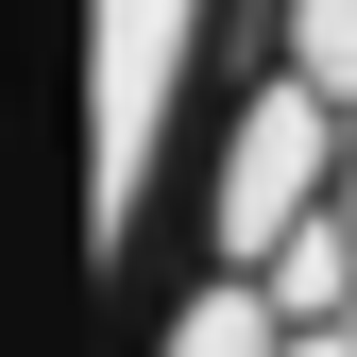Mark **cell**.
Instances as JSON below:
<instances>
[{
    "instance_id": "obj_2",
    "label": "cell",
    "mask_w": 357,
    "mask_h": 357,
    "mask_svg": "<svg viewBox=\"0 0 357 357\" xmlns=\"http://www.w3.org/2000/svg\"><path fill=\"white\" fill-rule=\"evenodd\" d=\"M204 17L221 0H102V238L119 255H153V188H170V102H188V52H204Z\"/></svg>"
},
{
    "instance_id": "obj_1",
    "label": "cell",
    "mask_w": 357,
    "mask_h": 357,
    "mask_svg": "<svg viewBox=\"0 0 357 357\" xmlns=\"http://www.w3.org/2000/svg\"><path fill=\"white\" fill-rule=\"evenodd\" d=\"M340 153H357V119H340L324 85L273 52V85L221 119V170H204V255H238V273H255L289 221H324V204H340Z\"/></svg>"
},
{
    "instance_id": "obj_3",
    "label": "cell",
    "mask_w": 357,
    "mask_h": 357,
    "mask_svg": "<svg viewBox=\"0 0 357 357\" xmlns=\"http://www.w3.org/2000/svg\"><path fill=\"white\" fill-rule=\"evenodd\" d=\"M153 357H289L273 273H238V255H188V289L153 306Z\"/></svg>"
}]
</instances>
